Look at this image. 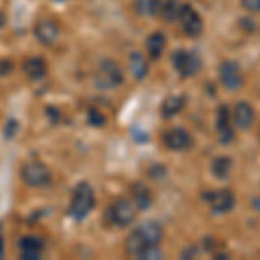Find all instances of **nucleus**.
<instances>
[{"mask_svg": "<svg viewBox=\"0 0 260 260\" xmlns=\"http://www.w3.org/2000/svg\"><path fill=\"white\" fill-rule=\"evenodd\" d=\"M163 240V228L158 222L148 220L144 224H141L137 229H134L132 233L125 240V251L128 257L139 258L149 246L160 245Z\"/></svg>", "mask_w": 260, "mask_h": 260, "instance_id": "nucleus-1", "label": "nucleus"}, {"mask_svg": "<svg viewBox=\"0 0 260 260\" xmlns=\"http://www.w3.org/2000/svg\"><path fill=\"white\" fill-rule=\"evenodd\" d=\"M94 205H95V194L90 184L87 182L77 184L70 201V208H68L70 217H73L75 220H83L92 212Z\"/></svg>", "mask_w": 260, "mask_h": 260, "instance_id": "nucleus-2", "label": "nucleus"}, {"mask_svg": "<svg viewBox=\"0 0 260 260\" xmlns=\"http://www.w3.org/2000/svg\"><path fill=\"white\" fill-rule=\"evenodd\" d=\"M172 64L182 78H191L196 77L203 68V59L196 50L177 49L172 54Z\"/></svg>", "mask_w": 260, "mask_h": 260, "instance_id": "nucleus-3", "label": "nucleus"}, {"mask_svg": "<svg viewBox=\"0 0 260 260\" xmlns=\"http://www.w3.org/2000/svg\"><path fill=\"white\" fill-rule=\"evenodd\" d=\"M136 213L137 207L132 200L118 198L108 208V219L116 228H127V225H130L136 220Z\"/></svg>", "mask_w": 260, "mask_h": 260, "instance_id": "nucleus-4", "label": "nucleus"}, {"mask_svg": "<svg viewBox=\"0 0 260 260\" xmlns=\"http://www.w3.org/2000/svg\"><path fill=\"white\" fill-rule=\"evenodd\" d=\"M201 198L210 207V210L213 213H229L236 207V196L228 187L215 189V191H205L201 194Z\"/></svg>", "mask_w": 260, "mask_h": 260, "instance_id": "nucleus-5", "label": "nucleus"}, {"mask_svg": "<svg viewBox=\"0 0 260 260\" xmlns=\"http://www.w3.org/2000/svg\"><path fill=\"white\" fill-rule=\"evenodd\" d=\"M21 179L30 187H45L52 180V174H50L49 167L45 163L30 161L24 163L23 169H21Z\"/></svg>", "mask_w": 260, "mask_h": 260, "instance_id": "nucleus-6", "label": "nucleus"}, {"mask_svg": "<svg viewBox=\"0 0 260 260\" xmlns=\"http://www.w3.org/2000/svg\"><path fill=\"white\" fill-rule=\"evenodd\" d=\"M123 83V73L115 61L104 59L95 73V85L99 89H116Z\"/></svg>", "mask_w": 260, "mask_h": 260, "instance_id": "nucleus-7", "label": "nucleus"}, {"mask_svg": "<svg viewBox=\"0 0 260 260\" xmlns=\"http://www.w3.org/2000/svg\"><path fill=\"white\" fill-rule=\"evenodd\" d=\"M177 21L180 24V30L186 33L189 39H196V37H200L203 33V19H201L200 12L189 4H182Z\"/></svg>", "mask_w": 260, "mask_h": 260, "instance_id": "nucleus-8", "label": "nucleus"}, {"mask_svg": "<svg viewBox=\"0 0 260 260\" xmlns=\"http://www.w3.org/2000/svg\"><path fill=\"white\" fill-rule=\"evenodd\" d=\"M163 144L167 146V149L180 153V151H189L194 141H192V136L186 128L174 127L163 134Z\"/></svg>", "mask_w": 260, "mask_h": 260, "instance_id": "nucleus-9", "label": "nucleus"}, {"mask_svg": "<svg viewBox=\"0 0 260 260\" xmlns=\"http://www.w3.org/2000/svg\"><path fill=\"white\" fill-rule=\"evenodd\" d=\"M219 80L228 90H240L243 87V73L236 61H224L219 66Z\"/></svg>", "mask_w": 260, "mask_h": 260, "instance_id": "nucleus-10", "label": "nucleus"}, {"mask_svg": "<svg viewBox=\"0 0 260 260\" xmlns=\"http://www.w3.org/2000/svg\"><path fill=\"white\" fill-rule=\"evenodd\" d=\"M33 35L37 37V40L44 45H54L61 37V28L56 21L52 19H42L35 24L33 28Z\"/></svg>", "mask_w": 260, "mask_h": 260, "instance_id": "nucleus-11", "label": "nucleus"}, {"mask_svg": "<svg viewBox=\"0 0 260 260\" xmlns=\"http://www.w3.org/2000/svg\"><path fill=\"white\" fill-rule=\"evenodd\" d=\"M217 132H219V141L222 144H231L234 139L233 118L228 104H220L217 110Z\"/></svg>", "mask_w": 260, "mask_h": 260, "instance_id": "nucleus-12", "label": "nucleus"}, {"mask_svg": "<svg viewBox=\"0 0 260 260\" xmlns=\"http://www.w3.org/2000/svg\"><path fill=\"white\" fill-rule=\"evenodd\" d=\"M231 118H233V125H236L240 130L250 128L255 120L253 106H251L250 103H246V101H240V103H236V106H234Z\"/></svg>", "mask_w": 260, "mask_h": 260, "instance_id": "nucleus-13", "label": "nucleus"}, {"mask_svg": "<svg viewBox=\"0 0 260 260\" xmlns=\"http://www.w3.org/2000/svg\"><path fill=\"white\" fill-rule=\"evenodd\" d=\"M44 251V243L37 236H23L19 240V255L24 260H37L40 258Z\"/></svg>", "mask_w": 260, "mask_h": 260, "instance_id": "nucleus-14", "label": "nucleus"}, {"mask_svg": "<svg viewBox=\"0 0 260 260\" xmlns=\"http://www.w3.org/2000/svg\"><path fill=\"white\" fill-rule=\"evenodd\" d=\"M132 201L136 203L137 210H148L151 208V205H153V194H151L149 187L144 186L142 182H136L132 184Z\"/></svg>", "mask_w": 260, "mask_h": 260, "instance_id": "nucleus-15", "label": "nucleus"}, {"mask_svg": "<svg viewBox=\"0 0 260 260\" xmlns=\"http://www.w3.org/2000/svg\"><path fill=\"white\" fill-rule=\"evenodd\" d=\"M128 68L132 71L134 78L136 80H144L149 73V64L148 59L144 57V54L139 52V50H134L130 54V59H128Z\"/></svg>", "mask_w": 260, "mask_h": 260, "instance_id": "nucleus-16", "label": "nucleus"}, {"mask_svg": "<svg viewBox=\"0 0 260 260\" xmlns=\"http://www.w3.org/2000/svg\"><path fill=\"white\" fill-rule=\"evenodd\" d=\"M165 47H167V37L161 31L151 33L148 40H146V49H148V54L153 61L160 59L163 52H165Z\"/></svg>", "mask_w": 260, "mask_h": 260, "instance_id": "nucleus-17", "label": "nucleus"}, {"mask_svg": "<svg viewBox=\"0 0 260 260\" xmlns=\"http://www.w3.org/2000/svg\"><path fill=\"white\" fill-rule=\"evenodd\" d=\"M233 167H234L233 158L222 154V156H215L212 160L210 170H212V174H213V177H215V179L225 180L231 175V172H233Z\"/></svg>", "mask_w": 260, "mask_h": 260, "instance_id": "nucleus-18", "label": "nucleus"}, {"mask_svg": "<svg viewBox=\"0 0 260 260\" xmlns=\"http://www.w3.org/2000/svg\"><path fill=\"white\" fill-rule=\"evenodd\" d=\"M23 70L30 80H42L47 75V64H45V61L42 57H30V59H26Z\"/></svg>", "mask_w": 260, "mask_h": 260, "instance_id": "nucleus-19", "label": "nucleus"}, {"mask_svg": "<svg viewBox=\"0 0 260 260\" xmlns=\"http://www.w3.org/2000/svg\"><path fill=\"white\" fill-rule=\"evenodd\" d=\"M163 0H134V11L139 16L154 18L160 14Z\"/></svg>", "mask_w": 260, "mask_h": 260, "instance_id": "nucleus-20", "label": "nucleus"}, {"mask_svg": "<svg viewBox=\"0 0 260 260\" xmlns=\"http://www.w3.org/2000/svg\"><path fill=\"white\" fill-rule=\"evenodd\" d=\"M184 104H186V99L184 98L170 95V98H167L161 103V116L163 118H172V116L179 115L184 110Z\"/></svg>", "mask_w": 260, "mask_h": 260, "instance_id": "nucleus-21", "label": "nucleus"}, {"mask_svg": "<svg viewBox=\"0 0 260 260\" xmlns=\"http://www.w3.org/2000/svg\"><path fill=\"white\" fill-rule=\"evenodd\" d=\"M180 7H182V2H180V0H163L160 16L163 18V21H167V23H174V21H177V18H179Z\"/></svg>", "mask_w": 260, "mask_h": 260, "instance_id": "nucleus-22", "label": "nucleus"}, {"mask_svg": "<svg viewBox=\"0 0 260 260\" xmlns=\"http://www.w3.org/2000/svg\"><path fill=\"white\" fill-rule=\"evenodd\" d=\"M139 258L142 260H151V258H163V251L160 248V245H154V246H149L144 253L141 255Z\"/></svg>", "mask_w": 260, "mask_h": 260, "instance_id": "nucleus-23", "label": "nucleus"}, {"mask_svg": "<svg viewBox=\"0 0 260 260\" xmlns=\"http://www.w3.org/2000/svg\"><path fill=\"white\" fill-rule=\"evenodd\" d=\"M241 7L248 12H260V0H241Z\"/></svg>", "mask_w": 260, "mask_h": 260, "instance_id": "nucleus-24", "label": "nucleus"}, {"mask_svg": "<svg viewBox=\"0 0 260 260\" xmlns=\"http://www.w3.org/2000/svg\"><path fill=\"white\" fill-rule=\"evenodd\" d=\"M89 120H90L92 125H99V127H101V125H104V121H106V120H104V116L101 115L99 111L95 113V110H90L89 111Z\"/></svg>", "mask_w": 260, "mask_h": 260, "instance_id": "nucleus-25", "label": "nucleus"}, {"mask_svg": "<svg viewBox=\"0 0 260 260\" xmlns=\"http://www.w3.org/2000/svg\"><path fill=\"white\" fill-rule=\"evenodd\" d=\"M163 175H167L165 167L154 165L153 169H149V177H151V179H160V177H163Z\"/></svg>", "mask_w": 260, "mask_h": 260, "instance_id": "nucleus-26", "label": "nucleus"}, {"mask_svg": "<svg viewBox=\"0 0 260 260\" xmlns=\"http://www.w3.org/2000/svg\"><path fill=\"white\" fill-rule=\"evenodd\" d=\"M196 253H198V248H196V246H189V248H186L182 251V258H191V257H194Z\"/></svg>", "mask_w": 260, "mask_h": 260, "instance_id": "nucleus-27", "label": "nucleus"}, {"mask_svg": "<svg viewBox=\"0 0 260 260\" xmlns=\"http://www.w3.org/2000/svg\"><path fill=\"white\" fill-rule=\"evenodd\" d=\"M251 208L260 213V196H255V198L251 200Z\"/></svg>", "mask_w": 260, "mask_h": 260, "instance_id": "nucleus-28", "label": "nucleus"}]
</instances>
